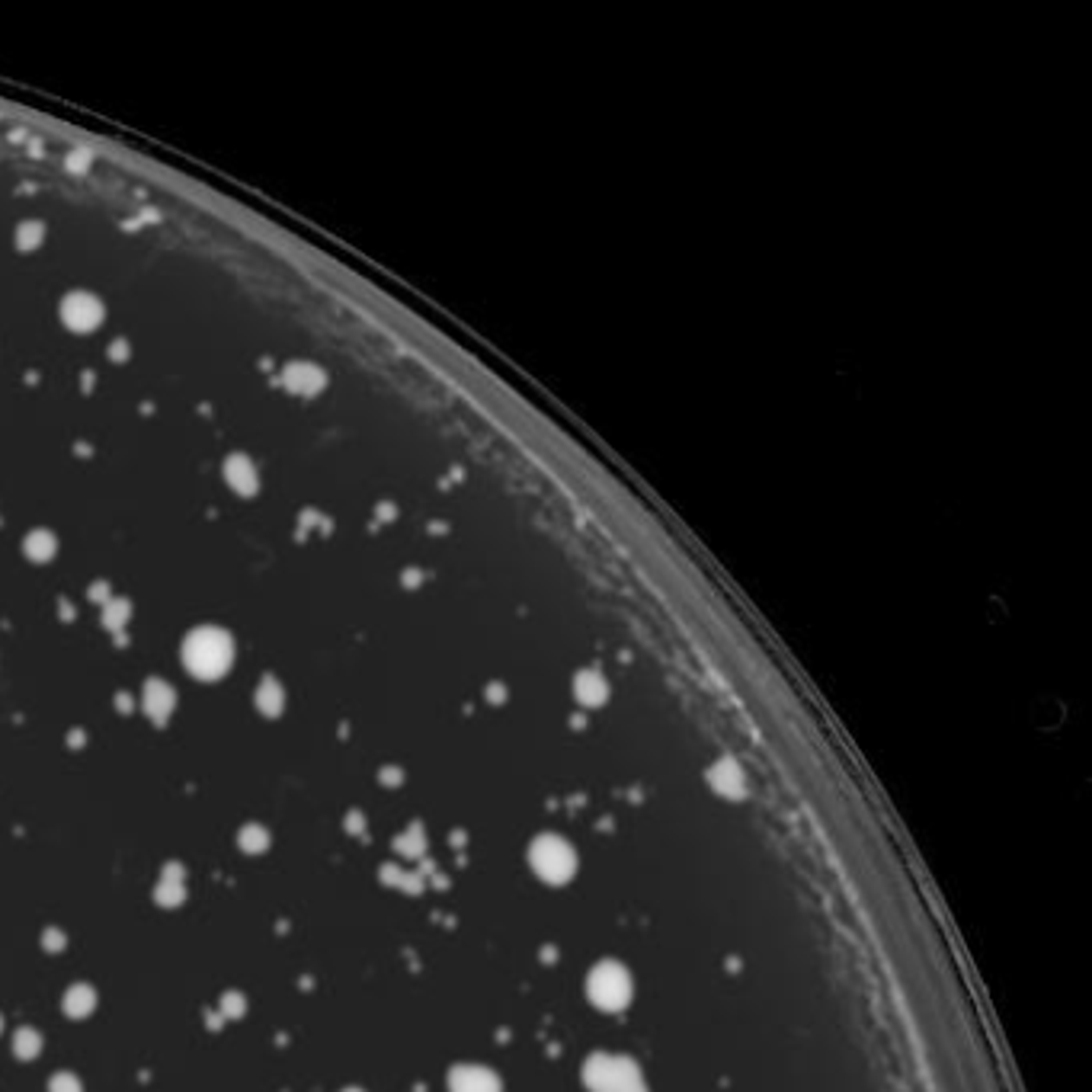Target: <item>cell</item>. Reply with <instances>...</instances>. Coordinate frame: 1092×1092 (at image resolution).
Returning <instances> with one entry per match:
<instances>
[{
  "mask_svg": "<svg viewBox=\"0 0 1092 1092\" xmlns=\"http://www.w3.org/2000/svg\"><path fill=\"white\" fill-rule=\"evenodd\" d=\"M49 1092H84V1086H81V1080L74 1073H55L52 1082H49Z\"/></svg>",
  "mask_w": 1092,
  "mask_h": 1092,
  "instance_id": "4fadbf2b",
  "label": "cell"
},
{
  "mask_svg": "<svg viewBox=\"0 0 1092 1092\" xmlns=\"http://www.w3.org/2000/svg\"><path fill=\"white\" fill-rule=\"evenodd\" d=\"M449 1092H500V1080L487 1067L462 1063L449 1073Z\"/></svg>",
  "mask_w": 1092,
  "mask_h": 1092,
  "instance_id": "5b68a950",
  "label": "cell"
},
{
  "mask_svg": "<svg viewBox=\"0 0 1092 1092\" xmlns=\"http://www.w3.org/2000/svg\"><path fill=\"white\" fill-rule=\"evenodd\" d=\"M529 861H532L538 878H545L548 884H564L570 874L577 872V855H574V849H570L561 836H551V833H545V836H538V840L532 842Z\"/></svg>",
  "mask_w": 1092,
  "mask_h": 1092,
  "instance_id": "7a4b0ae2",
  "label": "cell"
},
{
  "mask_svg": "<svg viewBox=\"0 0 1092 1092\" xmlns=\"http://www.w3.org/2000/svg\"><path fill=\"white\" fill-rule=\"evenodd\" d=\"M39 1050H42V1035L36 1029H16L13 1035V1054L20 1057V1061H32V1057H39Z\"/></svg>",
  "mask_w": 1092,
  "mask_h": 1092,
  "instance_id": "9c48e42d",
  "label": "cell"
},
{
  "mask_svg": "<svg viewBox=\"0 0 1092 1092\" xmlns=\"http://www.w3.org/2000/svg\"><path fill=\"white\" fill-rule=\"evenodd\" d=\"M587 993L599 1009H621L631 999V977L628 971L615 961H602L593 967V974L587 980Z\"/></svg>",
  "mask_w": 1092,
  "mask_h": 1092,
  "instance_id": "3957f363",
  "label": "cell"
},
{
  "mask_svg": "<svg viewBox=\"0 0 1092 1092\" xmlns=\"http://www.w3.org/2000/svg\"><path fill=\"white\" fill-rule=\"evenodd\" d=\"M45 946H49V948H62L64 946L62 933H58V929H55V933H45Z\"/></svg>",
  "mask_w": 1092,
  "mask_h": 1092,
  "instance_id": "9a60e30c",
  "label": "cell"
},
{
  "mask_svg": "<svg viewBox=\"0 0 1092 1092\" xmlns=\"http://www.w3.org/2000/svg\"><path fill=\"white\" fill-rule=\"evenodd\" d=\"M154 897H158V903H164V907H177V903L186 897V874H183L179 865H167V868L160 872Z\"/></svg>",
  "mask_w": 1092,
  "mask_h": 1092,
  "instance_id": "8992f818",
  "label": "cell"
},
{
  "mask_svg": "<svg viewBox=\"0 0 1092 1092\" xmlns=\"http://www.w3.org/2000/svg\"><path fill=\"white\" fill-rule=\"evenodd\" d=\"M186 663H190V670L196 676H218V673L228 670V663H231V644L228 638H221L215 631H202L196 638H190L186 644Z\"/></svg>",
  "mask_w": 1092,
  "mask_h": 1092,
  "instance_id": "277c9868",
  "label": "cell"
},
{
  "mask_svg": "<svg viewBox=\"0 0 1092 1092\" xmlns=\"http://www.w3.org/2000/svg\"><path fill=\"white\" fill-rule=\"evenodd\" d=\"M237 842H241V849H244V852H250V855H257V852H263V849H266V846H270V833L263 830L260 823H247V827H244V830L237 833Z\"/></svg>",
  "mask_w": 1092,
  "mask_h": 1092,
  "instance_id": "30bf717a",
  "label": "cell"
},
{
  "mask_svg": "<svg viewBox=\"0 0 1092 1092\" xmlns=\"http://www.w3.org/2000/svg\"><path fill=\"white\" fill-rule=\"evenodd\" d=\"M224 1019H234V1016H241L244 1012V997L241 993H228V997L221 999V1009H218Z\"/></svg>",
  "mask_w": 1092,
  "mask_h": 1092,
  "instance_id": "5bb4252c",
  "label": "cell"
},
{
  "mask_svg": "<svg viewBox=\"0 0 1092 1092\" xmlns=\"http://www.w3.org/2000/svg\"><path fill=\"white\" fill-rule=\"evenodd\" d=\"M708 782H712V788H718L721 795H744V776H740V769H737L731 759H721L718 766H712Z\"/></svg>",
  "mask_w": 1092,
  "mask_h": 1092,
  "instance_id": "52a82bcc",
  "label": "cell"
},
{
  "mask_svg": "<svg viewBox=\"0 0 1092 1092\" xmlns=\"http://www.w3.org/2000/svg\"><path fill=\"white\" fill-rule=\"evenodd\" d=\"M343 1092H359V1089H343Z\"/></svg>",
  "mask_w": 1092,
  "mask_h": 1092,
  "instance_id": "e0dca14e",
  "label": "cell"
},
{
  "mask_svg": "<svg viewBox=\"0 0 1092 1092\" xmlns=\"http://www.w3.org/2000/svg\"><path fill=\"white\" fill-rule=\"evenodd\" d=\"M145 702H147V712L154 714V718H164V714L170 712V705H173V695H170V689H164V686H151Z\"/></svg>",
  "mask_w": 1092,
  "mask_h": 1092,
  "instance_id": "7c38bea8",
  "label": "cell"
},
{
  "mask_svg": "<svg viewBox=\"0 0 1092 1092\" xmlns=\"http://www.w3.org/2000/svg\"><path fill=\"white\" fill-rule=\"evenodd\" d=\"M0 1031H3V1019H0Z\"/></svg>",
  "mask_w": 1092,
  "mask_h": 1092,
  "instance_id": "2e32d148",
  "label": "cell"
},
{
  "mask_svg": "<svg viewBox=\"0 0 1092 1092\" xmlns=\"http://www.w3.org/2000/svg\"><path fill=\"white\" fill-rule=\"evenodd\" d=\"M94 1006H96L94 987H87V984H74V987H68V993H64V1012H68L71 1019H84V1016H90Z\"/></svg>",
  "mask_w": 1092,
  "mask_h": 1092,
  "instance_id": "ba28073f",
  "label": "cell"
},
{
  "mask_svg": "<svg viewBox=\"0 0 1092 1092\" xmlns=\"http://www.w3.org/2000/svg\"><path fill=\"white\" fill-rule=\"evenodd\" d=\"M577 695L583 699L587 705H599L606 699V683L599 679V676H580L577 683Z\"/></svg>",
  "mask_w": 1092,
  "mask_h": 1092,
  "instance_id": "8fae6325",
  "label": "cell"
},
{
  "mask_svg": "<svg viewBox=\"0 0 1092 1092\" xmlns=\"http://www.w3.org/2000/svg\"><path fill=\"white\" fill-rule=\"evenodd\" d=\"M583 1080L589 1092H647L641 1080V1070L634 1061L619 1057V1054H596L583 1067Z\"/></svg>",
  "mask_w": 1092,
  "mask_h": 1092,
  "instance_id": "6da1fadb",
  "label": "cell"
}]
</instances>
